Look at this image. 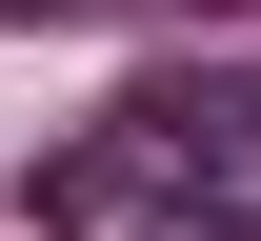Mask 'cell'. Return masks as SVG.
<instances>
[{
	"instance_id": "cell-3",
	"label": "cell",
	"mask_w": 261,
	"mask_h": 241,
	"mask_svg": "<svg viewBox=\"0 0 261 241\" xmlns=\"http://www.w3.org/2000/svg\"><path fill=\"white\" fill-rule=\"evenodd\" d=\"M0 20H121V0H0Z\"/></svg>"
},
{
	"instance_id": "cell-1",
	"label": "cell",
	"mask_w": 261,
	"mask_h": 241,
	"mask_svg": "<svg viewBox=\"0 0 261 241\" xmlns=\"http://www.w3.org/2000/svg\"><path fill=\"white\" fill-rule=\"evenodd\" d=\"M261 181V61H141L121 121L81 161H40V221H121V201H241Z\"/></svg>"
},
{
	"instance_id": "cell-2",
	"label": "cell",
	"mask_w": 261,
	"mask_h": 241,
	"mask_svg": "<svg viewBox=\"0 0 261 241\" xmlns=\"http://www.w3.org/2000/svg\"><path fill=\"white\" fill-rule=\"evenodd\" d=\"M161 241H261V181L241 201H161Z\"/></svg>"
}]
</instances>
